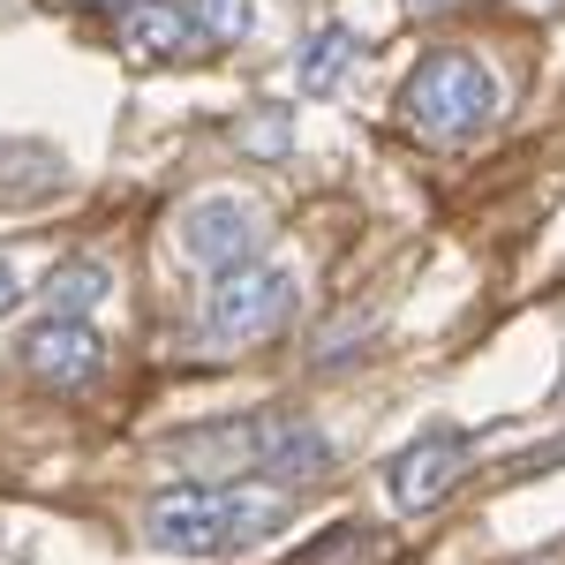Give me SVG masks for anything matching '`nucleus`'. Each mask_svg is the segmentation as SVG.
<instances>
[{"instance_id": "1", "label": "nucleus", "mask_w": 565, "mask_h": 565, "mask_svg": "<svg viewBox=\"0 0 565 565\" xmlns=\"http://www.w3.org/2000/svg\"><path fill=\"white\" fill-rule=\"evenodd\" d=\"M399 114L430 143H468V136H482L498 121V76L476 53H430L399 90Z\"/></svg>"}, {"instance_id": "2", "label": "nucleus", "mask_w": 565, "mask_h": 565, "mask_svg": "<svg viewBox=\"0 0 565 565\" xmlns=\"http://www.w3.org/2000/svg\"><path fill=\"white\" fill-rule=\"evenodd\" d=\"M295 287H302L295 264H234V271H218L204 287V332L218 348H257V340H271L287 324Z\"/></svg>"}, {"instance_id": "3", "label": "nucleus", "mask_w": 565, "mask_h": 565, "mask_svg": "<svg viewBox=\"0 0 565 565\" xmlns=\"http://www.w3.org/2000/svg\"><path fill=\"white\" fill-rule=\"evenodd\" d=\"M181 257L189 264H204V271H234V264H257L264 249V204L257 196H242V189H212V196H196L189 212H181Z\"/></svg>"}, {"instance_id": "4", "label": "nucleus", "mask_w": 565, "mask_h": 565, "mask_svg": "<svg viewBox=\"0 0 565 565\" xmlns=\"http://www.w3.org/2000/svg\"><path fill=\"white\" fill-rule=\"evenodd\" d=\"M143 543L167 551V558H212L226 551V513H218V490L204 482H174L143 505Z\"/></svg>"}, {"instance_id": "5", "label": "nucleus", "mask_w": 565, "mask_h": 565, "mask_svg": "<svg viewBox=\"0 0 565 565\" xmlns=\"http://www.w3.org/2000/svg\"><path fill=\"white\" fill-rule=\"evenodd\" d=\"M468 468H476V445L460 430H430L423 445H407L392 460V505L399 513H430V505H445L468 482Z\"/></svg>"}, {"instance_id": "6", "label": "nucleus", "mask_w": 565, "mask_h": 565, "mask_svg": "<svg viewBox=\"0 0 565 565\" xmlns=\"http://www.w3.org/2000/svg\"><path fill=\"white\" fill-rule=\"evenodd\" d=\"M23 370L39 377L45 392H84L98 370H106V340L90 332L84 317H45L23 332Z\"/></svg>"}, {"instance_id": "7", "label": "nucleus", "mask_w": 565, "mask_h": 565, "mask_svg": "<svg viewBox=\"0 0 565 565\" xmlns=\"http://www.w3.org/2000/svg\"><path fill=\"white\" fill-rule=\"evenodd\" d=\"M174 460L196 468V476H226V482L264 476V415H234V423H212V430H189L174 445Z\"/></svg>"}, {"instance_id": "8", "label": "nucleus", "mask_w": 565, "mask_h": 565, "mask_svg": "<svg viewBox=\"0 0 565 565\" xmlns=\"http://www.w3.org/2000/svg\"><path fill=\"white\" fill-rule=\"evenodd\" d=\"M196 39L204 31L181 0H129L121 8V45L136 61H181V53H196Z\"/></svg>"}, {"instance_id": "9", "label": "nucleus", "mask_w": 565, "mask_h": 565, "mask_svg": "<svg viewBox=\"0 0 565 565\" xmlns=\"http://www.w3.org/2000/svg\"><path fill=\"white\" fill-rule=\"evenodd\" d=\"M332 468V445H324V430L317 423H302V415H264V476L279 482H309Z\"/></svg>"}, {"instance_id": "10", "label": "nucleus", "mask_w": 565, "mask_h": 565, "mask_svg": "<svg viewBox=\"0 0 565 565\" xmlns=\"http://www.w3.org/2000/svg\"><path fill=\"white\" fill-rule=\"evenodd\" d=\"M354 53H362V39H354L348 23H317L302 39V53H295V84H302L309 98H324V90L354 68Z\"/></svg>"}, {"instance_id": "11", "label": "nucleus", "mask_w": 565, "mask_h": 565, "mask_svg": "<svg viewBox=\"0 0 565 565\" xmlns=\"http://www.w3.org/2000/svg\"><path fill=\"white\" fill-rule=\"evenodd\" d=\"M114 295V271L98 257H68V264H53L45 271V317H84L90 324V309Z\"/></svg>"}, {"instance_id": "12", "label": "nucleus", "mask_w": 565, "mask_h": 565, "mask_svg": "<svg viewBox=\"0 0 565 565\" xmlns=\"http://www.w3.org/2000/svg\"><path fill=\"white\" fill-rule=\"evenodd\" d=\"M218 513H226V543H249V535H264V527L287 521V490L264 482V476L226 482V490H218Z\"/></svg>"}, {"instance_id": "13", "label": "nucleus", "mask_w": 565, "mask_h": 565, "mask_svg": "<svg viewBox=\"0 0 565 565\" xmlns=\"http://www.w3.org/2000/svg\"><path fill=\"white\" fill-rule=\"evenodd\" d=\"M385 558H392V543L377 535V527H354V521L332 527L317 551H302V565H385Z\"/></svg>"}, {"instance_id": "14", "label": "nucleus", "mask_w": 565, "mask_h": 565, "mask_svg": "<svg viewBox=\"0 0 565 565\" xmlns=\"http://www.w3.org/2000/svg\"><path fill=\"white\" fill-rule=\"evenodd\" d=\"M196 31L212 45H242L257 31V0H196Z\"/></svg>"}, {"instance_id": "15", "label": "nucleus", "mask_w": 565, "mask_h": 565, "mask_svg": "<svg viewBox=\"0 0 565 565\" xmlns=\"http://www.w3.org/2000/svg\"><path fill=\"white\" fill-rule=\"evenodd\" d=\"M242 143H257V151H279V143H287V121H257V129H242Z\"/></svg>"}, {"instance_id": "16", "label": "nucleus", "mask_w": 565, "mask_h": 565, "mask_svg": "<svg viewBox=\"0 0 565 565\" xmlns=\"http://www.w3.org/2000/svg\"><path fill=\"white\" fill-rule=\"evenodd\" d=\"M15 302H23V279H15V264L0 257V317H8V309H15Z\"/></svg>"}, {"instance_id": "17", "label": "nucleus", "mask_w": 565, "mask_h": 565, "mask_svg": "<svg viewBox=\"0 0 565 565\" xmlns=\"http://www.w3.org/2000/svg\"><path fill=\"white\" fill-rule=\"evenodd\" d=\"M452 8H468V0H407V15H423V23L430 15H452Z\"/></svg>"}, {"instance_id": "18", "label": "nucleus", "mask_w": 565, "mask_h": 565, "mask_svg": "<svg viewBox=\"0 0 565 565\" xmlns=\"http://www.w3.org/2000/svg\"><path fill=\"white\" fill-rule=\"evenodd\" d=\"M521 8H527V15H558L565 0H521Z\"/></svg>"}]
</instances>
